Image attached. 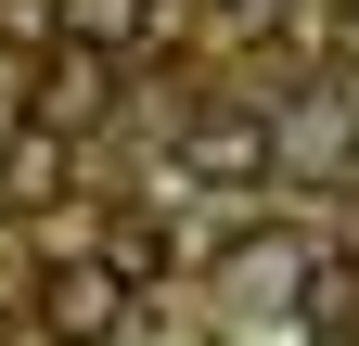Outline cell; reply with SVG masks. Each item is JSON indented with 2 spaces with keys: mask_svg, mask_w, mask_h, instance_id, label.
<instances>
[{
  "mask_svg": "<svg viewBox=\"0 0 359 346\" xmlns=\"http://www.w3.org/2000/svg\"><path fill=\"white\" fill-rule=\"evenodd\" d=\"M0 193H13V205H52V193H65V141H52L39 116L0 128Z\"/></svg>",
  "mask_w": 359,
  "mask_h": 346,
  "instance_id": "8992f818",
  "label": "cell"
},
{
  "mask_svg": "<svg viewBox=\"0 0 359 346\" xmlns=\"http://www.w3.org/2000/svg\"><path fill=\"white\" fill-rule=\"evenodd\" d=\"M39 333L52 346H116L128 333V282L103 256H52V270H39Z\"/></svg>",
  "mask_w": 359,
  "mask_h": 346,
  "instance_id": "6da1fadb",
  "label": "cell"
},
{
  "mask_svg": "<svg viewBox=\"0 0 359 346\" xmlns=\"http://www.w3.org/2000/svg\"><path fill=\"white\" fill-rule=\"evenodd\" d=\"M26 116L52 128V141H77V128H103V116H116V77H103V52H65V64H52V77L26 90Z\"/></svg>",
  "mask_w": 359,
  "mask_h": 346,
  "instance_id": "277c9868",
  "label": "cell"
},
{
  "mask_svg": "<svg viewBox=\"0 0 359 346\" xmlns=\"http://www.w3.org/2000/svg\"><path fill=\"white\" fill-rule=\"evenodd\" d=\"M103 270H116V282H154V270H167V231H142V219H116V244H103Z\"/></svg>",
  "mask_w": 359,
  "mask_h": 346,
  "instance_id": "ba28073f",
  "label": "cell"
},
{
  "mask_svg": "<svg viewBox=\"0 0 359 346\" xmlns=\"http://www.w3.org/2000/svg\"><path fill=\"white\" fill-rule=\"evenodd\" d=\"M180 180L257 193V180H269V116H193V128H180Z\"/></svg>",
  "mask_w": 359,
  "mask_h": 346,
  "instance_id": "3957f363",
  "label": "cell"
},
{
  "mask_svg": "<svg viewBox=\"0 0 359 346\" xmlns=\"http://www.w3.org/2000/svg\"><path fill=\"white\" fill-rule=\"evenodd\" d=\"M346 141H359V90L334 77V90H308V103L269 116V180H334Z\"/></svg>",
  "mask_w": 359,
  "mask_h": 346,
  "instance_id": "7a4b0ae2",
  "label": "cell"
},
{
  "mask_svg": "<svg viewBox=\"0 0 359 346\" xmlns=\"http://www.w3.org/2000/svg\"><path fill=\"white\" fill-rule=\"evenodd\" d=\"M308 282H321V295H308V333H321V346H346V321H359V270H346V256H321V270H308Z\"/></svg>",
  "mask_w": 359,
  "mask_h": 346,
  "instance_id": "52a82bcc",
  "label": "cell"
},
{
  "mask_svg": "<svg viewBox=\"0 0 359 346\" xmlns=\"http://www.w3.org/2000/svg\"><path fill=\"white\" fill-rule=\"evenodd\" d=\"M13 116H26V103H13V90H0V128H13Z\"/></svg>",
  "mask_w": 359,
  "mask_h": 346,
  "instance_id": "8fae6325",
  "label": "cell"
},
{
  "mask_svg": "<svg viewBox=\"0 0 359 346\" xmlns=\"http://www.w3.org/2000/svg\"><path fill=\"white\" fill-rule=\"evenodd\" d=\"M154 13H167V0H52V39H65V52H142V39H154Z\"/></svg>",
  "mask_w": 359,
  "mask_h": 346,
  "instance_id": "5b68a950",
  "label": "cell"
},
{
  "mask_svg": "<svg viewBox=\"0 0 359 346\" xmlns=\"http://www.w3.org/2000/svg\"><path fill=\"white\" fill-rule=\"evenodd\" d=\"M244 295H269V308H283V295H295V244H257V256H244Z\"/></svg>",
  "mask_w": 359,
  "mask_h": 346,
  "instance_id": "9c48e42d",
  "label": "cell"
},
{
  "mask_svg": "<svg viewBox=\"0 0 359 346\" xmlns=\"http://www.w3.org/2000/svg\"><path fill=\"white\" fill-rule=\"evenodd\" d=\"M334 64H359V0H334Z\"/></svg>",
  "mask_w": 359,
  "mask_h": 346,
  "instance_id": "30bf717a",
  "label": "cell"
}]
</instances>
